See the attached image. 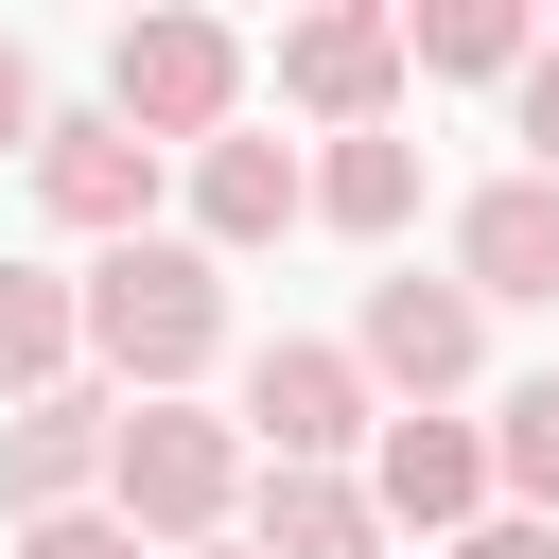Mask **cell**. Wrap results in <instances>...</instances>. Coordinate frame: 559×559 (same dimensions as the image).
Here are the masks:
<instances>
[{"label": "cell", "instance_id": "cell-1", "mask_svg": "<svg viewBox=\"0 0 559 559\" xmlns=\"http://www.w3.org/2000/svg\"><path fill=\"white\" fill-rule=\"evenodd\" d=\"M70 332H87V349H105V367H122L140 402H175V384H192V367L227 349V262H210V245H157V227H140V245H105V262L70 280Z\"/></svg>", "mask_w": 559, "mask_h": 559}, {"label": "cell", "instance_id": "cell-2", "mask_svg": "<svg viewBox=\"0 0 559 559\" xmlns=\"http://www.w3.org/2000/svg\"><path fill=\"white\" fill-rule=\"evenodd\" d=\"M105 507H122L140 542H175V559H192V542L245 507V437H227V419H192V402H122V419H105Z\"/></svg>", "mask_w": 559, "mask_h": 559}, {"label": "cell", "instance_id": "cell-3", "mask_svg": "<svg viewBox=\"0 0 559 559\" xmlns=\"http://www.w3.org/2000/svg\"><path fill=\"white\" fill-rule=\"evenodd\" d=\"M227 105H245V35L227 17H122V52H105V122L122 140H227Z\"/></svg>", "mask_w": 559, "mask_h": 559}, {"label": "cell", "instance_id": "cell-4", "mask_svg": "<svg viewBox=\"0 0 559 559\" xmlns=\"http://www.w3.org/2000/svg\"><path fill=\"white\" fill-rule=\"evenodd\" d=\"M245 437H262L280 472H332V454L384 437V419H367V367H349V349H262V367H245Z\"/></svg>", "mask_w": 559, "mask_h": 559}, {"label": "cell", "instance_id": "cell-5", "mask_svg": "<svg viewBox=\"0 0 559 559\" xmlns=\"http://www.w3.org/2000/svg\"><path fill=\"white\" fill-rule=\"evenodd\" d=\"M35 210L87 227V245H140V210H157V140H122V122H35Z\"/></svg>", "mask_w": 559, "mask_h": 559}, {"label": "cell", "instance_id": "cell-6", "mask_svg": "<svg viewBox=\"0 0 559 559\" xmlns=\"http://www.w3.org/2000/svg\"><path fill=\"white\" fill-rule=\"evenodd\" d=\"M349 367H367V384H402V419H419V402H454V384H472V297H454V280H367Z\"/></svg>", "mask_w": 559, "mask_h": 559}, {"label": "cell", "instance_id": "cell-7", "mask_svg": "<svg viewBox=\"0 0 559 559\" xmlns=\"http://www.w3.org/2000/svg\"><path fill=\"white\" fill-rule=\"evenodd\" d=\"M367 507H384V524H437V542L489 524V437H472V419H384V437H367Z\"/></svg>", "mask_w": 559, "mask_h": 559}, {"label": "cell", "instance_id": "cell-8", "mask_svg": "<svg viewBox=\"0 0 559 559\" xmlns=\"http://www.w3.org/2000/svg\"><path fill=\"white\" fill-rule=\"evenodd\" d=\"M454 297L489 314V297H559V175H489L472 210H454Z\"/></svg>", "mask_w": 559, "mask_h": 559}, {"label": "cell", "instance_id": "cell-9", "mask_svg": "<svg viewBox=\"0 0 559 559\" xmlns=\"http://www.w3.org/2000/svg\"><path fill=\"white\" fill-rule=\"evenodd\" d=\"M384 87H402V17H297L280 35V105H314L332 140H367Z\"/></svg>", "mask_w": 559, "mask_h": 559}, {"label": "cell", "instance_id": "cell-10", "mask_svg": "<svg viewBox=\"0 0 559 559\" xmlns=\"http://www.w3.org/2000/svg\"><path fill=\"white\" fill-rule=\"evenodd\" d=\"M87 489H105V402H87V384L17 402V419H0V507L52 524V507H87Z\"/></svg>", "mask_w": 559, "mask_h": 559}, {"label": "cell", "instance_id": "cell-11", "mask_svg": "<svg viewBox=\"0 0 559 559\" xmlns=\"http://www.w3.org/2000/svg\"><path fill=\"white\" fill-rule=\"evenodd\" d=\"M297 210H314L297 140H192V227H210V262H227V245H280Z\"/></svg>", "mask_w": 559, "mask_h": 559}, {"label": "cell", "instance_id": "cell-12", "mask_svg": "<svg viewBox=\"0 0 559 559\" xmlns=\"http://www.w3.org/2000/svg\"><path fill=\"white\" fill-rule=\"evenodd\" d=\"M245 559H384V507L349 472H262V542Z\"/></svg>", "mask_w": 559, "mask_h": 559}, {"label": "cell", "instance_id": "cell-13", "mask_svg": "<svg viewBox=\"0 0 559 559\" xmlns=\"http://www.w3.org/2000/svg\"><path fill=\"white\" fill-rule=\"evenodd\" d=\"M402 210H419V140H384V122H367V140H332V157H314V227L384 245Z\"/></svg>", "mask_w": 559, "mask_h": 559}, {"label": "cell", "instance_id": "cell-14", "mask_svg": "<svg viewBox=\"0 0 559 559\" xmlns=\"http://www.w3.org/2000/svg\"><path fill=\"white\" fill-rule=\"evenodd\" d=\"M87 332H70V280H35V262H0V384L17 402H52V367H70Z\"/></svg>", "mask_w": 559, "mask_h": 559}, {"label": "cell", "instance_id": "cell-15", "mask_svg": "<svg viewBox=\"0 0 559 559\" xmlns=\"http://www.w3.org/2000/svg\"><path fill=\"white\" fill-rule=\"evenodd\" d=\"M489 489H507L524 524H559V367L507 384V419H489Z\"/></svg>", "mask_w": 559, "mask_h": 559}, {"label": "cell", "instance_id": "cell-16", "mask_svg": "<svg viewBox=\"0 0 559 559\" xmlns=\"http://www.w3.org/2000/svg\"><path fill=\"white\" fill-rule=\"evenodd\" d=\"M402 52H419V70H524L542 35H524L507 0H437V17H402Z\"/></svg>", "mask_w": 559, "mask_h": 559}, {"label": "cell", "instance_id": "cell-17", "mask_svg": "<svg viewBox=\"0 0 559 559\" xmlns=\"http://www.w3.org/2000/svg\"><path fill=\"white\" fill-rule=\"evenodd\" d=\"M17 559H140V524L122 507H52V524H17Z\"/></svg>", "mask_w": 559, "mask_h": 559}, {"label": "cell", "instance_id": "cell-18", "mask_svg": "<svg viewBox=\"0 0 559 559\" xmlns=\"http://www.w3.org/2000/svg\"><path fill=\"white\" fill-rule=\"evenodd\" d=\"M524 175H559V35L524 52Z\"/></svg>", "mask_w": 559, "mask_h": 559}, {"label": "cell", "instance_id": "cell-19", "mask_svg": "<svg viewBox=\"0 0 559 559\" xmlns=\"http://www.w3.org/2000/svg\"><path fill=\"white\" fill-rule=\"evenodd\" d=\"M454 559H559V524H524V507H489V524H454Z\"/></svg>", "mask_w": 559, "mask_h": 559}, {"label": "cell", "instance_id": "cell-20", "mask_svg": "<svg viewBox=\"0 0 559 559\" xmlns=\"http://www.w3.org/2000/svg\"><path fill=\"white\" fill-rule=\"evenodd\" d=\"M35 122H52V105H35V52L0 35V157H35Z\"/></svg>", "mask_w": 559, "mask_h": 559}, {"label": "cell", "instance_id": "cell-21", "mask_svg": "<svg viewBox=\"0 0 559 559\" xmlns=\"http://www.w3.org/2000/svg\"><path fill=\"white\" fill-rule=\"evenodd\" d=\"M192 559H245V542H192Z\"/></svg>", "mask_w": 559, "mask_h": 559}]
</instances>
